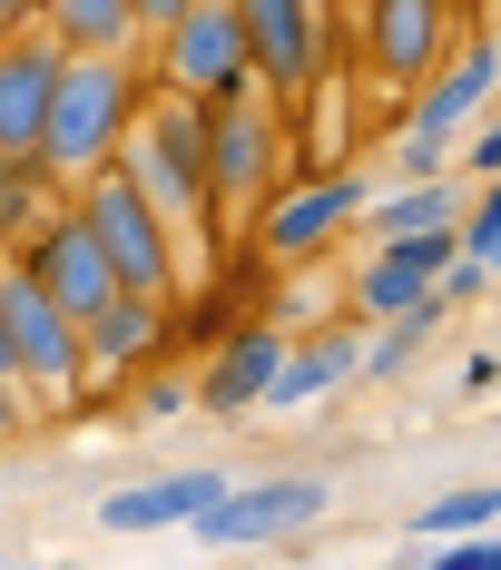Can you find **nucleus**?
I'll list each match as a JSON object with an SVG mask.
<instances>
[{
	"label": "nucleus",
	"instance_id": "3",
	"mask_svg": "<svg viewBox=\"0 0 501 570\" xmlns=\"http://www.w3.org/2000/svg\"><path fill=\"white\" fill-rule=\"evenodd\" d=\"M0 374H10L20 394H40V403H69L79 374H89V325H79L30 266L0 276Z\"/></svg>",
	"mask_w": 501,
	"mask_h": 570
},
{
	"label": "nucleus",
	"instance_id": "23",
	"mask_svg": "<svg viewBox=\"0 0 501 570\" xmlns=\"http://www.w3.org/2000/svg\"><path fill=\"white\" fill-rule=\"evenodd\" d=\"M462 168H472V177H501V118H472V128H462Z\"/></svg>",
	"mask_w": 501,
	"mask_h": 570
},
{
	"label": "nucleus",
	"instance_id": "6",
	"mask_svg": "<svg viewBox=\"0 0 501 570\" xmlns=\"http://www.w3.org/2000/svg\"><path fill=\"white\" fill-rule=\"evenodd\" d=\"M158 79L177 99H226V89H246L256 79V40H246V10L236 0H207L197 20H177L158 40Z\"/></svg>",
	"mask_w": 501,
	"mask_h": 570
},
{
	"label": "nucleus",
	"instance_id": "27",
	"mask_svg": "<svg viewBox=\"0 0 501 570\" xmlns=\"http://www.w3.org/2000/svg\"><path fill=\"white\" fill-rule=\"evenodd\" d=\"M0 20H50V0H0Z\"/></svg>",
	"mask_w": 501,
	"mask_h": 570
},
{
	"label": "nucleus",
	"instance_id": "2",
	"mask_svg": "<svg viewBox=\"0 0 501 570\" xmlns=\"http://www.w3.org/2000/svg\"><path fill=\"white\" fill-rule=\"evenodd\" d=\"M118 168L138 177V197H148L177 236L207 227V207H217V177H207V99H158V109L128 128Z\"/></svg>",
	"mask_w": 501,
	"mask_h": 570
},
{
	"label": "nucleus",
	"instance_id": "14",
	"mask_svg": "<svg viewBox=\"0 0 501 570\" xmlns=\"http://www.w3.org/2000/svg\"><path fill=\"white\" fill-rule=\"evenodd\" d=\"M226 492H236V482H226L217 462H187V472H167V482L109 492V502H99V531H197Z\"/></svg>",
	"mask_w": 501,
	"mask_h": 570
},
{
	"label": "nucleus",
	"instance_id": "15",
	"mask_svg": "<svg viewBox=\"0 0 501 570\" xmlns=\"http://www.w3.org/2000/svg\"><path fill=\"white\" fill-rule=\"evenodd\" d=\"M492 89H501V40L482 30V40H462V50H452V69L413 99V118H403V128H413V138H433V148H452V138L482 118V99H492Z\"/></svg>",
	"mask_w": 501,
	"mask_h": 570
},
{
	"label": "nucleus",
	"instance_id": "17",
	"mask_svg": "<svg viewBox=\"0 0 501 570\" xmlns=\"http://www.w3.org/2000/svg\"><path fill=\"white\" fill-rule=\"evenodd\" d=\"M354 374H364V344H354V335H305V344H295V364L276 374V413L334 394V384H354Z\"/></svg>",
	"mask_w": 501,
	"mask_h": 570
},
{
	"label": "nucleus",
	"instance_id": "19",
	"mask_svg": "<svg viewBox=\"0 0 501 570\" xmlns=\"http://www.w3.org/2000/svg\"><path fill=\"white\" fill-rule=\"evenodd\" d=\"M472 207L452 197V177H423V187H393V197H374V227H384V246L393 236H433V227H462Z\"/></svg>",
	"mask_w": 501,
	"mask_h": 570
},
{
	"label": "nucleus",
	"instance_id": "22",
	"mask_svg": "<svg viewBox=\"0 0 501 570\" xmlns=\"http://www.w3.org/2000/svg\"><path fill=\"white\" fill-rule=\"evenodd\" d=\"M433 325H443V295H423L413 315H393V325H374V344H364V374H403L423 344H433Z\"/></svg>",
	"mask_w": 501,
	"mask_h": 570
},
{
	"label": "nucleus",
	"instance_id": "5",
	"mask_svg": "<svg viewBox=\"0 0 501 570\" xmlns=\"http://www.w3.org/2000/svg\"><path fill=\"white\" fill-rule=\"evenodd\" d=\"M69 59L79 50L59 30H30V40H10V59H0V168L30 177V187H40V158H50V109H59Z\"/></svg>",
	"mask_w": 501,
	"mask_h": 570
},
{
	"label": "nucleus",
	"instance_id": "11",
	"mask_svg": "<svg viewBox=\"0 0 501 570\" xmlns=\"http://www.w3.org/2000/svg\"><path fill=\"white\" fill-rule=\"evenodd\" d=\"M20 266L50 285L59 305L79 315V325H99L118 295H128V285H118V266H109V246H99V227H89L79 207H69V217H50V227L30 236V256H20Z\"/></svg>",
	"mask_w": 501,
	"mask_h": 570
},
{
	"label": "nucleus",
	"instance_id": "20",
	"mask_svg": "<svg viewBox=\"0 0 501 570\" xmlns=\"http://www.w3.org/2000/svg\"><path fill=\"white\" fill-rule=\"evenodd\" d=\"M158 335H167L158 295H118L109 315L89 325V354H99V364H138V354H158Z\"/></svg>",
	"mask_w": 501,
	"mask_h": 570
},
{
	"label": "nucleus",
	"instance_id": "16",
	"mask_svg": "<svg viewBox=\"0 0 501 570\" xmlns=\"http://www.w3.org/2000/svg\"><path fill=\"white\" fill-rule=\"evenodd\" d=\"M295 364V335L285 325H256V335H226L217 364L197 374V403L207 413H246V403H276V374Z\"/></svg>",
	"mask_w": 501,
	"mask_h": 570
},
{
	"label": "nucleus",
	"instance_id": "28",
	"mask_svg": "<svg viewBox=\"0 0 501 570\" xmlns=\"http://www.w3.org/2000/svg\"><path fill=\"white\" fill-rule=\"evenodd\" d=\"M40 570H69V561H40Z\"/></svg>",
	"mask_w": 501,
	"mask_h": 570
},
{
	"label": "nucleus",
	"instance_id": "1",
	"mask_svg": "<svg viewBox=\"0 0 501 570\" xmlns=\"http://www.w3.org/2000/svg\"><path fill=\"white\" fill-rule=\"evenodd\" d=\"M128 128H138V89H128V69H118V59H69L59 109H50L40 187H99V177L118 168V148H128Z\"/></svg>",
	"mask_w": 501,
	"mask_h": 570
},
{
	"label": "nucleus",
	"instance_id": "7",
	"mask_svg": "<svg viewBox=\"0 0 501 570\" xmlns=\"http://www.w3.org/2000/svg\"><path fill=\"white\" fill-rule=\"evenodd\" d=\"M452 50H462V40H452V0H374V10H364V69H374L384 89H413V99H423L452 69Z\"/></svg>",
	"mask_w": 501,
	"mask_h": 570
},
{
	"label": "nucleus",
	"instance_id": "12",
	"mask_svg": "<svg viewBox=\"0 0 501 570\" xmlns=\"http://www.w3.org/2000/svg\"><path fill=\"white\" fill-rule=\"evenodd\" d=\"M462 266V227H433V236H393L384 256H364V276H354V305L393 325V315H413L423 295H443V276Z\"/></svg>",
	"mask_w": 501,
	"mask_h": 570
},
{
	"label": "nucleus",
	"instance_id": "21",
	"mask_svg": "<svg viewBox=\"0 0 501 570\" xmlns=\"http://www.w3.org/2000/svg\"><path fill=\"white\" fill-rule=\"evenodd\" d=\"M413 531H423V541H482V531H501V482H462L443 502H423Z\"/></svg>",
	"mask_w": 501,
	"mask_h": 570
},
{
	"label": "nucleus",
	"instance_id": "26",
	"mask_svg": "<svg viewBox=\"0 0 501 570\" xmlns=\"http://www.w3.org/2000/svg\"><path fill=\"white\" fill-rule=\"evenodd\" d=\"M482 285H492V266H482V256H462V266L443 276V305H452V295H482Z\"/></svg>",
	"mask_w": 501,
	"mask_h": 570
},
{
	"label": "nucleus",
	"instance_id": "9",
	"mask_svg": "<svg viewBox=\"0 0 501 570\" xmlns=\"http://www.w3.org/2000/svg\"><path fill=\"white\" fill-rule=\"evenodd\" d=\"M354 217H374V187L354 168L334 177H295L276 207L256 217V256H276V266H295V256H315V246H334V236L354 227Z\"/></svg>",
	"mask_w": 501,
	"mask_h": 570
},
{
	"label": "nucleus",
	"instance_id": "18",
	"mask_svg": "<svg viewBox=\"0 0 501 570\" xmlns=\"http://www.w3.org/2000/svg\"><path fill=\"white\" fill-rule=\"evenodd\" d=\"M50 30L79 59H118L138 40V0H50Z\"/></svg>",
	"mask_w": 501,
	"mask_h": 570
},
{
	"label": "nucleus",
	"instance_id": "4",
	"mask_svg": "<svg viewBox=\"0 0 501 570\" xmlns=\"http://www.w3.org/2000/svg\"><path fill=\"white\" fill-rule=\"evenodd\" d=\"M256 89H266V79L207 99V177H217V217L226 227L266 217V207L285 197V177H276V109H266Z\"/></svg>",
	"mask_w": 501,
	"mask_h": 570
},
{
	"label": "nucleus",
	"instance_id": "10",
	"mask_svg": "<svg viewBox=\"0 0 501 570\" xmlns=\"http://www.w3.org/2000/svg\"><path fill=\"white\" fill-rule=\"evenodd\" d=\"M325 472H276V482H236L217 512L197 521V541H217V551H256V541H285V531H305V521H325Z\"/></svg>",
	"mask_w": 501,
	"mask_h": 570
},
{
	"label": "nucleus",
	"instance_id": "8",
	"mask_svg": "<svg viewBox=\"0 0 501 570\" xmlns=\"http://www.w3.org/2000/svg\"><path fill=\"white\" fill-rule=\"evenodd\" d=\"M79 217L99 227V246H109V266H118V285H128V295H158V305H167V236H177V227H167L158 207L138 197V177L109 168L89 197H79Z\"/></svg>",
	"mask_w": 501,
	"mask_h": 570
},
{
	"label": "nucleus",
	"instance_id": "13",
	"mask_svg": "<svg viewBox=\"0 0 501 570\" xmlns=\"http://www.w3.org/2000/svg\"><path fill=\"white\" fill-rule=\"evenodd\" d=\"M246 10V40H256V79L295 99L315 69H325V0H236Z\"/></svg>",
	"mask_w": 501,
	"mask_h": 570
},
{
	"label": "nucleus",
	"instance_id": "25",
	"mask_svg": "<svg viewBox=\"0 0 501 570\" xmlns=\"http://www.w3.org/2000/svg\"><path fill=\"white\" fill-rule=\"evenodd\" d=\"M393 158H403V177H413V187H423V177L443 168V148H433V138H413V128H403V138H393Z\"/></svg>",
	"mask_w": 501,
	"mask_h": 570
},
{
	"label": "nucleus",
	"instance_id": "24",
	"mask_svg": "<svg viewBox=\"0 0 501 570\" xmlns=\"http://www.w3.org/2000/svg\"><path fill=\"white\" fill-rule=\"evenodd\" d=\"M423 570H501V531H482V541H452L443 561H423Z\"/></svg>",
	"mask_w": 501,
	"mask_h": 570
}]
</instances>
